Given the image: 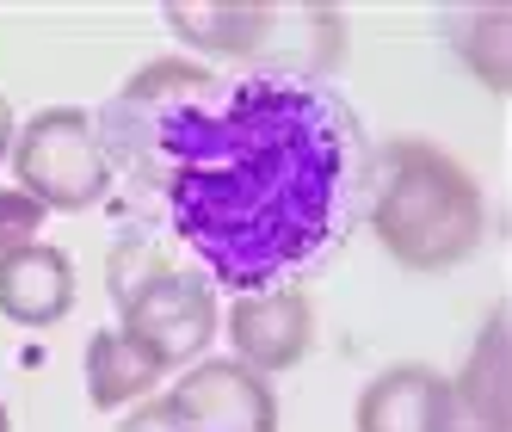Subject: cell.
<instances>
[{"instance_id": "cell-5", "label": "cell", "mask_w": 512, "mask_h": 432, "mask_svg": "<svg viewBox=\"0 0 512 432\" xmlns=\"http://www.w3.org/2000/svg\"><path fill=\"white\" fill-rule=\"evenodd\" d=\"M13 173L19 192H31L44 210H93L112 192L93 112H75V105H50L13 136Z\"/></svg>"}, {"instance_id": "cell-1", "label": "cell", "mask_w": 512, "mask_h": 432, "mask_svg": "<svg viewBox=\"0 0 512 432\" xmlns=\"http://www.w3.org/2000/svg\"><path fill=\"white\" fill-rule=\"evenodd\" d=\"M112 186L210 284L284 291L346 247L371 192L358 112L321 81L161 56L93 112Z\"/></svg>"}, {"instance_id": "cell-6", "label": "cell", "mask_w": 512, "mask_h": 432, "mask_svg": "<svg viewBox=\"0 0 512 432\" xmlns=\"http://www.w3.org/2000/svg\"><path fill=\"white\" fill-rule=\"evenodd\" d=\"M118 432H278V402L272 383L241 358H204Z\"/></svg>"}, {"instance_id": "cell-8", "label": "cell", "mask_w": 512, "mask_h": 432, "mask_svg": "<svg viewBox=\"0 0 512 432\" xmlns=\"http://www.w3.org/2000/svg\"><path fill=\"white\" fill-rule=\"evenodd\" d=\"M75 309V266L62 247L31 241L19 254H0V315L19 328H50Z\"/></svg>"}, {"instance_id": "cell-10", "label": "cell", "mask_w": 512, "mask_h": 432, "mask_svg": "<svg viewBox=\"0 0 512 432\" xmlns=\"http://www.w3.org/2000/svg\"><path fill=\"white\" fill-rule=\"evenodd\" d=\"M161 371H167L161 358L142 340H130L124 328L87 340V395H93V408H124L136 395H149L161 383Z\"/></svg>"}, {"instance_id": "cell-14", "label": "cell", "mask_w": 512, "mask_h": 432, "mask_svg": "<svg viewBox=\"0 0 512 432\" xmlns=\"http://www.w3.org/2000/svg\"><path fill=\"white\" fill-rule=\"evenodd\" d=\"M0 432H13V420H7V402H0Z\"/></svg>"}, {"instance_id": "cell-13", "label": "cell", "mask_w": 512, "mask_h": 432, "mask_svg": "<svg viewBox=\"0 0 512 432\" xmlns=\"http://www.w3.org/2000/svg\"><path fill=\"white\" fill-rule=\"evenodd\" d=\"M13 136H19V130H13V105L0 99V161H7V149H13Z\"/></svg>"}, {"instance_id": "cell-4", "label": "cell", "mask_w": 512, "mask_h": 432, "mask_svg": "<svg viewBox=\"0 0 512 432\" xmlns=\"http://www.w3.org/2000/svg\"><path fill=\"white\" fill-rule=\"evenodd\" d=\"M105 284H112V303L124 309V334L149 346L167 371L210 346V334H216L210 278L198 266L167 260V247L155 235H124L112 247Z\"/></svg>"}, {"instance_id": "cell-12", "label": "cell", "mask_w": 512, "mask_h": 432, "mask_svg": "<svg viewBox=\"0 0 512 432\" xmlns=\"http://www.w3.org/2000/svg\"><path fill=\"white\" fill-rule=\"evenodd\" d=\"M38 229H44V204H38V198L19 192V186L0 192V254H19V247H31V241H38Z\"/></svg>"}, {"instance_id": "cell-7", "label": "cell", "mask_w": 512, "mask_h": 432, "mask_svg": "<svg viewBox=\"0 0 512 432\" xmlns=\"http://www.w3.org/2000/svg\"><path fill=\"white\" fill-rule=\"evenodd\" d=\"M229 340L241 352L247 371H290L303 365L309 346H315V309L297 284L284 291H253V297H235L229 303Z\"/></svg>"}, {"instance_id": "cell-2", "label": "cell", "mask_w": 512, "mask_h": 432, "mask_svg": "<svg viewBox=\"0 0 512 432\" xmlns=\"http://www.w3.org/2000/svg\"><path fill=\"white\" fill-rule=\"evenodd\" d=\"M371 235L408 272H451L463 266L488 229V204L475 173L445 155L438 142L395 136L383 149H371Z\"/></svg>"}, {"instance_id": "cell-11", "label": "cell", "mask_w": 512, "mask_h": 432, "mask_svg": "<svg viewBox=\"0 0 512 432\" xmlns=\"http://www.w3.org/2000/svg\"><path fill=\"white\" fill-rule=\"evenodd\" d=\"M451 25V50L463 56V68L488 93H506L512 87V13L506 7H463V13H445Z\"/></svg>"}, {"instance_id": "cell-3", "label": "cell", "mask_w": 512, "mask_h": 432, "mask_svg": "<svg viewBox=\"0 0 512 432\" xmlns=\"http://www.w3.org/2000/svg\"><path fill=\"white\" fill-rule=\"evenodd\" d=\"M167 25L216 62H241V75L321 81L346 56V19L315 0H173Z\"/></svg>"}, {"instance_id": "cell-9", "label": "cell", "mask_w": 512, "mask_h": 432, "mask_svg": "<svg viewBox=\"0 0 512 432\" xmlns=\"http://www.w3.org/2000/svg\"><path fill=\"white\" fill-rule=\"evenodd\" d=\"M445 377L426 365H395L358 395V432H432Z\"/></svg>"}]
</instances>
